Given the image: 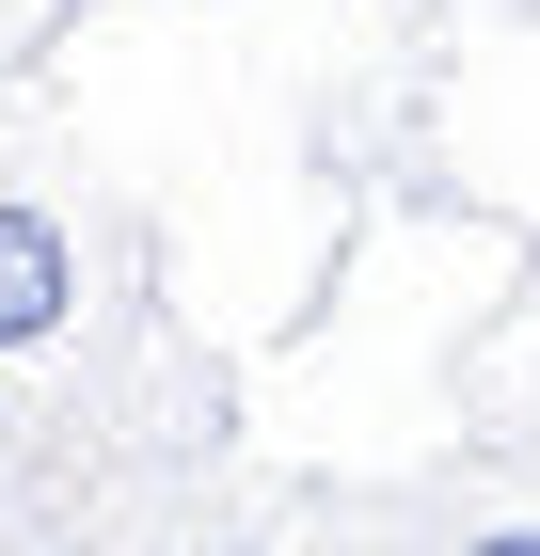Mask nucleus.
Here are the masks:
<instances>
[{"label": "nucleus", "instance_id": "1", "mask_svg": "<svg viewBox=\"0 0 540 556\" xmlns=\"http://www.w3.org/2000/svg\"><path fill=\"white\" fill-rule=\"evenodd\" d=\"M64 302H80V255H64V223H48V207H0V350L64 334Z\"/></svg>", "mask_w": 540, "mask_h": 556}]
</instances>
